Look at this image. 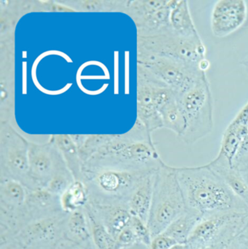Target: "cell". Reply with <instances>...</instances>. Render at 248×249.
<instances>
[{
    "mask_svg": "<svg viewBox=\"0 0 248 249\" xmlns=\"http://www.w3.org/2000/svg\"><path fill=\"white\" fill-rule=\"evenodd\" d=\"M160 113L163 120V127L181 137L184 131L186 121L178 94L160 109Z\"/></svg>",
    "mask_w": 248,
    "mask_h": 249,
    "instance_id": "cell-23",
    "label": "cell"
},
{
    "mask_svg": "<svg viewBox=\"0 0 248 249\" xmlns=\"http://www.w3.org/2000/svg\"><path fill=\"white\" fill-rule=\"evenodd\" d=\"M243 249H246V248H245V247H243Z\"/></svg>",
    "mask_w": 248,
    "mask_h": 249,
    "instance_id": "cell-39",
    "label": "cell"
},
{
    "mask_svg": "<svg viewBox=\"0 0 248 249\" xmlns=\"http://www.w3.org/2000/svg\"><path fill=\"white\" fill-rule=\"evenodd\" d=\"M74 181L75 178L74 176L68 169L66 162H64L55 171L45 189L60 197Z\"/></svg>",
    "mask_w": 248,
    "mask_h": 249,
    "instance_id": "cell-25",
    "label": "cell"
},
{
    "mask_svg": "<svg viewBox=\"0 0 248 249\" xmlns=\"http://www.w3.org/2000/svg\"><path fill=\"white\" fill-rule=\"evenodd\" d=\"M56 245L48 244V245H36L28 247L27 249H55Z\"/></svg>",
    "mask_w": 248,
    "mask_h": 249,
    "instance_id": "cell-36",
    "label": "cell"
},
{
    "mask_svg": "<svg viewBox=\"0 0 248 249\" xmlns=\"http://www.w3.org/2000/svg\"><path fill=\"white\" fill-rule=\"evenodd\" d=\"M114 135H87L83 146L78 149L83 165L87 162L99 149H101L113 137Z\"/></svg>",
    "mask_w": 248,
    "mask_h": 249,
    "instance_id": "cell-26",
    "label": "cell"
},
{
    "mask_svg": "<svg viewBox=\"0 0 248 249\" xmlns=\"http://www.w3.org/2000/svg\"><path fill=\"white\" fill-rule=\"evenodd\" d=\"M138 51L173 58L199 68L206 58L207 48L200 36L184 37L173 32L138 37Z\"/></svg>",
    "mask_w": 248,
    "mask_h": 249,
    "instance_id": "cell-8",
    "label": "cell"
},
{
    "mask_svg": "<svg viewBox=\"0 0 248 249\" xmlns=\"http://www.w3.org/2000/svg\"><path fill=\"white\" fill-rule=\"evenodd\" d=\"M232 165L236 169L243 172L248 166V135L237 149L232 160Z\"/></svg>",
    "mask_w": 248,
    "mask_h": 249,
    "instance_id": "cell-28",
    "label": "cell"
},
{
    "mask_svg": "<svg viewBox=\"0 0 248 249\" xmlns=\"http://www.w3.org/2000/svg\"><path fill=\"white\" fill-rule=\"evenodd\" d=\"M149 173L151 172L115 169L84 170L82 181L88 192V203L127 206L138 184Z\"/></svg>",
    "mask_w": 248,
    "mask_h": 249,
    "instance_id": "cell-4",
    "label": "cell"
},
{
    "mask_svg": "<svg viewBox=\"0 0 248 249\" xmlns=\"http://www.w3.org/2000/svg\"><path fill=\"white\" fill-rule=\"evenodd\" d=\"M243 247L248 249V227L237 238Z\"/></svg>",
    "mask_w": 248,
    "mask_h": 249,
    "instance_id": "cell-33",
    "label": "cell"
},
{
    "mask_svg": "<svg viewBox=\"0 0 248 249\" xmlns=\"http://www.w3.org/2000/svg\"><path fill=\"white\" fill-rule=\"evenodd\" d=\"M61 208L69 213L84 209L89 201V195L85 184L81 180H75L60 196Z\"/></svg>",
    "mask_w": 248,
    "mask_h": 249,
    "instance_id": "cell-22",
    "label": "cell"
},
{
    "mask_svg": "<svg viewBox=\"0 0 248 249\" xmlns=\"http://www.w3.org/2000/svg\"><path fill=\"white\" fill-rule=\"evenodd\" d=\"M157 171L149 173L144 177L127 203V207L131 215L139 218L147 224L151 210Z\"/></svg>",
    "mask_w": 248,
    "mask_h": 249,
    "instance_id": "cell-16",
    "label": "cell"
},
{
    "mask_svg": "<svg viewBox=\"0 0 248 249\" xmlns=\"http://www.w3.org/2000/svg\"><path fill=\"white\" fill-rule=\"evenodd\" d=\"M165 165L156 149L151 133L137 119L130 131L114 135L84 164L83 171L115 169L153 172Z\"/></svg>",
    "mask_w": 248,
    "mask_h": 249,
    "instance_id": "cell-1",
    "label": "cell"
},
{
    "mask_svg": "<svg viewBox=\"0 0 248 249\" xmlns=\"http://www.w3.org/2000/svg\"><path fill=\"white\" fill-rule=\"evenodd\" d=\"M90 222L93 243L97 249H115V239L108 232L104 225L96 215L87 208H84Z\"/></svg>",
    "mask_w": 248,
    "mask_h": 249,
    "instance_id": "cell-24",
    "label": "cell"
},
{
    "mask_svg": "<svg viewBox=\"0 0 248 249\" xmlns=\"http://www.w3.org/2000/svg\"><path fill=\"white\" fill-rule=\"evenodd\" d=\"M177 243L165 233L160 234L151 240L148 249H169Z\"/></svg>",
    "mask_w": 248,
    "mask_h": 249,
    "instance_id": "cell-30",
    "label": "cell"
},
{
    "mask_svg": "<svg viewBox=\"0 0 248 249\" xmlns=\"http://www.w3.org/2000/svg\"><path fill=\"white\" fill-rule=\"evenodd\" d=\"M247 63H248V62H247Z\"/></svg>",
    "mask_w": 248,
    "mask_h": 249,
    "instance_id": "cell-40",
    "label": "cell"
},
{
    "mask_svg": "<svg viewBox=\"0 0 248 249\" xmlns=\"http://www.w3.org/2000/svg\"><path fill=\"white\" fill-rule=\"evenodd\" d=\"M242 174H243V177H244V178H246V181H247L248 184V168H246V171L242 172Z\"/></svg>",
    "mask_w": 248,
    "mask_h": 249,
    "instance_id": "cell-38",
    "label": "cell"
},
{
    "mask_svg": "<svg viewBox=\"0 0 248 249\" xmlns=\"http://www.w3.org/2000/svg\"><path fill=\"white\" fill-rule=\"evenodd\" d=\"M169 249H192V248L187 243H186V244H176Z\"/></svg>",
    "mask_w": 248,
    "mask_h": 249,
    "instance_id": "cell-37",
    "label": "cell"
},
{
    "mask_svg": "<svg viewBox=\"0 0 248 249\" xmlns=\"http://www.w3.org/2000/svg\"><path fill=\"white\" fill-rule=\"evenodd\" d=\"M129 226L136 238L138 245H144L148 248L151 244L152 237L147 224L139 218L132 216Z\"/></svg>",
    "mask_w": 248,
    "mask_h": 249,
    "instance_id": "cell-27",
    "label": "cell"
},
{
    "mask_svg": "<svg viewBox=\"0 0 248 249\" xmlns=\"http://www.w3.org/2000/svg\"><path fill=\"white\" fill-rule=\"evenodd\" d=\"M0 249H27L17 238H15L8 244L0 247Z\"/></svg>",
    "mask_w": 248,
    "mask_h": 249,
    "instance_id": "cell-32",
    "label": "cell"
},
{
    "mask_svg": "<svg viewBox=\"0 0 248 249\" xmlns=\"http://www.w3.org/2000/svg\"><path fill=\"white\" fill-rule=\"evenodd\" d=\"M170 26L172 32L179 36H199L191 15L189 1L186 0H176L170 10Z\"/></svg>",
    "mask_w": 248,
    "mask_h": 249,
    "instance_id": "cell-19",
    "label": "cell"
},
{
    "mask_svg": "<svg viewBox=\"0 0 248 249\" xmlns=\"http://www.w3.org/2000/svg\"><path fill=\"white\" fill-rule=\"evenodd\" d=\"M248 227V212H228L202 218L187 244L192 249L211 244H229Z\"/></svg>",
    "mask_w": 248,
    "mask_h": 249,
    "instance_id": "cell-9",
    "label": "cell"
},
{
    "mask_svg": "<svg viewBox=\"0 0 248 249\" xmlns=\"http://www.w3.org/2000/svg\"><path fill=\"white\" fill-rule=\"evenodd\" d=\"M67 213L44 218L26 225L16 237L26 248L32 246L56 245L64 238V223Z\"/></svg>",
    "mask_w": 248,
    "mask_h": 249,
    "instance_id": "cell-12",
    "label": "cell"
},
{
    "mask_svg": "<svg viewBox=\"0 0 248 249\" xmlns=\"http://www.w3.org/2000/svg\"><path fill=\"white\" fill-rule=\"evenodd\" d=\"M51 136L75 180L82 181L83 175V162L78 149L70 135L57 134Z\"/></svg>",
    "mask_w": 248,
    "mask_h": 249,
    "instance_id": "cell-20",
    "label": "cell"
},
{
    "mask_svg": "<svg viewBox=\"0 0 248 249\" xmlns=\"http://www.w3.org/2000/svg\"><path fill=\"white\" fill-rule=\"evenodd\" d=\"M64 238L87 248L97 249L93 243L90 222L84 209L67 213Z\"/></svg>",
    "mask_w": 248,
    "mask_h": 249,
    "instance_id": "cell-18",
    "label": "cell"
},
{
    "mask_svg": "<svg viewBox=\"0 0 248 249\" xmlns=\"http://www.w3.org/2000/svg\"><path fill=\"white\" fill-rule=\"evenodd\" d=\"M224 249H243V247L237 238L231 241Z\"/></svg>",
    "mask_w": 248,
    "mask_h": 249,
    "instance_id": "cell-34",
    "label": "cell"
},
{
    "mask_svg": "<svg viewBox=\"0 0 248 249\" xmlns=\"http://www.w3.org/2000/svg\"><path fill=\"white\" fill-rule=\"evenodd\" d=\"M186 127L182 140L193 144L211 133L214 128V100L207 74L187 91L178 94Z\"/></svg>",
    "mask_w": 248,
    "mask_h": 249,
    "instance_id": "cell-5",
    "label": "cell"
},
{
    "mask_svg": "<svg viewBox=\"0 0 248 249\" xmlns=\"http://www.w3.org/2000/svg\"><path fill=\"white\" fill-rule=\"evenodd\" d=\"M24 207L30 223L64 212L59 196L52 194L45 188L28 190Z\"/></svg>",
    "mask_w": 248,
    "mask_h": 249,
    "instance_id": "cell-13",
    "label": "cell"
},
{
    "mask_svg": "<svg viewBox=\"0 0 248 249\" xmlns=\"http://www.w3.org/2000/svg\"><path fill=\"white\" fill-rule=\"evenodd\" d=\"M244 0H219L211 13V31L217 37H225L243 27L248 18Z\"/></svg>",
    "mask_w": 248,
    "mask_h": 249,
    "instance_id": "cell-11",
    "label": "cell"
},
{
    "mask_svg": "<svg viewBox=\"0 0 248 249\" xmlns=\"http://www.w3.org/2000/svg\"><path fill=\"white\" fill-rule=\"evenodd\" d=\"M186 210L174 167L165 165L156 174L154 193L147 226L154 238Z\"/></svg>",
    "mask_w": 248,
    "mask_h": 249,
    "instance_id": "cell-3",
    "label": "cell"
},
{
    "mask_svg": "<svg viewBox=\"0 0 248 249\" xmlns=\"http://www.w3.org/2000/svg\"><path fill=\"white\" fill-rule=\"evenodd\" d=\"M90 249L87 247H83L80 244H76L72 241H68L66 238H63L62 239L58 241L56 244V249Z\"/></svg>",
    "mask_w": 248,
    "mask_h": 249,
    "instance_id": "cell-31",
    "label": "cell"
},
{
    "mask_svg": "<svg viewBox=\"0 0 248 249\" xmlns=\"http://www.w3.org/2000/svg\"><path fill=\"white\" fill-rule=\"evenodd\" d=\"M29 141L9 122L0 124V179L19 181L33 190L29 177Z\"/></svg>",
    "mask_w": 248,
    "mask_h": 249,
    "instance_id": "cell-7",
    "label": "cell"
},
{
    "mask_svg": "<svg viewBox=\"0 0 248 249\" xmlns=\"http://www.w3.org/2000/svg\"><path fill=\"white\" fill-rule=\"evenodd\" d=\"M228 244H211V245L205 246V247H200L197 249H224Z\"/></svg>",
    "mask_w": 248,
    "mask_h": 249,
    "instance_id": "cell-35",
    "label": "cell"
},
{
    "mask_svg": "<svg viewBox=\"0 0 248 249\" xmlns=\"http://www.w3.org/2000/svg\"><path fill=\"white\" fill-rule=\"evenodd\" d=\"M227 184L230 190L248 206V184L243 174L234 168L228 159L218 156L208 164Z\"/></svg>",
    "mask_w": 248,
    "mask_h": 249,
    "instance_id": "cell-17",
    "label": "cell"
},
{
    "mask_svg": "<svg viewBox=\"0 0 248 249\" xmlns=\"http://www.w3.org/2000/svg\"><path fill=\"white\" fill-rule=\"evenodd\" d=\"M84 208H87L96 215L115 240L129 225L132 216L128 207L121 205H99L88 203Z\"/></svg>",
    "mask_w": 248,
    "mask_h": 249,
    "instance_id": "cell-14",
    "label": "cell"
},
{
    "mask_svg": "<svg viewBox=\"0 0 248 249\" xmlns=\"http://www.w3.org/2000/svg\"><path fill=\"white\" fill-rule=\"evenodd\" d=\"M202 218V215L186 209L169 225L163 233L173 238L177 244H186Z\"/></svg>",
    "mask_w": 248,
    "mask_h": 249,
    "instance_id": "cell-21",
    "label": "cell"
},
{
    "mask_svg": "<svg viewBox=\"0 0 248 249\" xmlns=\"http://www.w3.org/2000/svg\"><path fill=\"white\" fill-rule=\"evenodd\" d=\"M135 245H138L136 238L131 227L128 225L115 240V249H130Z\"/></svg>",
    "mask_w": 248,
    "mask_h": 249,
    "instance_id": "cell-29",
    "label": "cell"
},
{
    "mask_svg": "<svg viewBox=\"0 0 248 249\" xmlns=\"http://www.w3.org/2000/svg\"><path fill=\"white\" fill-rule=\"evenodd\" d=\"M64 162L52 136L45 143L29 142V177L33 190L45 188L55 171Z\"/></svg>",
    "mask_w": 248,
    "mask_h": 249,
    "instance_id": "cell-10",
    "label": "cell"
},
{
    "mask_svg": "<svg viewBox=\"0 0 248 249\" xmlns=\"http://www.w3.org/2000/svg\"><path fill=\"white\" fill-rule=\"evenodd\" d=\"M138 66L155 81L178 94L187 91L206 74L196 66L138 51Z\"/></svg>",
    "mask_w": 248,
    "mask_h": 249,
    "instance_id": "cell-6",
    "label": "cell"
},
{
    "mask_svg": "<svg viewBox=\"0 0 248 249\" xmlns=\"http://www.w3.org/2000/svg\"><path fill=\"white\" fill-rule=\"evenodd\" d=\"M248 135V103L229 124L223 135L218 155L232 163V160L243 141Z\"/></svg>",
    "mask_w": 248,
    "mask_h": 249,
    "instance_id": "cell-15",
    "label": "cell"
},
{
    "mask_svg": "<svg viewBox=\"0 0 248 249\" xmlns=\"http://www.w3.org/2000/svg\"><path fill=\"white\" fill-rule=\"evenodd\" d=\"M187 210L202 217L228 212H248L239 198L208 164L175 168Z\"/></svg>",
    "mask_w": 248,
    "mask_h": 249,
    "instance_id": "cell-2",
    "label": "cell"
}]
</instances>
